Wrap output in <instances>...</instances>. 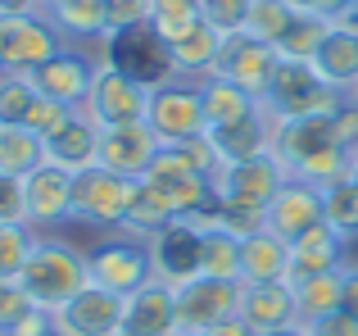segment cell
<instances>
[{"mask_svg":"<svg viewBox=\"0 0 358 336\" xmlns=\"http://www.w3.org/2000/svg\"><path fill=\"white\" fill-rule=\"evenodd\" d=\"M18 286L27 291V300L36 309H59L69 304L78 291L91 286V264H87V250H78L73 241L50 237V232H36V246L27 255L23 273H18Z\"/></svg>","mask_w":358,"mask_h":336,"instance_id":"cell-1","label":"cell"},{"mask_svg":"<svg viewBox=\"0 0 358 336\" xmlns=\"http://www.w3.org/2000/svg\"><path fill=\"white\" fill-rule=\"evenodd\" d=\"M345 100L350 96L336 91L331 82H322V73L308 59H281L268 96H263V109L272 114V123H290V118H327Z\"/></svg>","mask_w":358,"mask_h":336,"instance_id":"cell-2","label":"cell"},{"mask_svg":"<svg viewBox=\"0 0 358 336\" xmlns=\"http://www.w3.org/2000/svg\"><path fill=\"white\" fill-rule=\"evenodd\" d=\"M87 118H96L100 127H122V123H145L150 114V87L136 82L131 73H122L118 64H109L105 55H96V78L87 91Z\"/></svg>","mask_w":358,"mask_h":336,"instance_id":"cell-3","label":"cell"},{"mask_svg":"<svg viewBox=\"0 0 358 336\" xmlns=\"http://www.w3.org/2000/svg\"><path fill=\"white\" fill-rule=\"evenodd\" d=\"M145 250H150V273H155V282L173 286V291H182L186 282L204 277V232L195 227V223L173 218L164 232H155V237L145 241Z\"/></svg>","mask_w":358,"mask_h":336,"instance_id":"cell-4","label":"cell"},{"mask_svg":"<svg viewBox=\"0 0 358 336\" xmlns=\"http://www.w3.org/2000/svg\"><path fill=\"white\" fill-rule=\"evenodd\" d=\"M145 123L155 127V136L164 146L209 132L204 100H200V82H191V78H168V82H159V87L150 91V114H145Z\"/></svg>","mask_w":358,"mask_h":336,"instance_id":"cell-5","label":"cell"},{"mask_svg":"<svg viewBox=\"0 0 358 336\" xmlns=\"http://www.w3.org/2000/svg\"><path fill=\"white\" fill-rule=\"evenodd\" d=\"M131 191H136V177L109 173L105 164L87 168V173H78V186H73V223L118 232L122 214L131 204Z\"/></svg>","mask_w":358,"mask_h":336,"instance_id":"cell-6","label":"cell"},{"mask_svg":"<svg viewBox=\"0 0 358 336\" xmlns=\"http://www.w3.org/2000/svg\"><path fill=\"white\" fill-rule=\"evenodd\" d=\"M87 264H91V286H105L114 295H131L150 282V250L145 241L127 237V232H109L100 246L87 250Z\"/></svg>","mask_w":358,"mask_h":336,"instance_id":"cell-7","label":"cell"},{"mask_svg":"<svg viewBox=\"0 0 358 336\" xmlns=\"http://www.w3.org/2000/svg\"><path fill=\"white\" fill-rule=\"evenodd\" d=\"M227 318H241V282L195 277L177 291V332L182 336H200Z\"/></svg>","mask_w":358,"mask_h":336,"instance_id":"cell-8","label":"cell"},{"mask_svg":"<svg viewBox=\"0 0 358 336\" xmlns=\"http://www.w3.org/2000/svg\"><path fill=\"white\" fill-rule=\"evenodd\" d=\"M0 46H5V69L9 73H32L45 59L64 50V32L41 14H18V18H0Z\"/></svg>","mask_w":358,"mask_h":336,"instance_id":"cell-9","label":"cell"},{"mask_svg":"<svg viewBox=\"0 0 358 336\" xmlns=\"http://www.w3.org/2000/svg\"><path fill=\"white\" fill-rule=\"evenodd\" d=\"M96 55H105V59L118 64L122 73H131L136 82H145L150 91H155L159 82L177 78V73H173V59H168V46L159 41L150 27H131V32L105 36V41L96 46Z\"/></svg>","mask_w":358,"mask_h":336,"instance_id":"cell-10","label":"cell"},{"mask_svg":"<svg viewBox=\"0 0 358 336\" xmlns=\"http://www.w3.org/2000/svg\"><path fill=\"white\" fill-rule=\"evenodd\" d=\"M36 87V96L45 100H59L69 109H82L87 105V91H91V78H96V50L87 46H64L55 59H45L41 69L27 73Z\"/></svg>","mask_w":358,"mask_h":336,"instance_id":"cell-11","label":"cell"},{"mask_svg":"<svg viewBox=\"0 0 358 336\" xmlns=\"http://www.w3.org/2000/svg\"><path fill=\"white\" fill-rule=\"evenodd\" d=\"M145 182L164 195L168 209H173L177 218H195V214H204V209L218 204V186H213V177H200L195 168H186L182 160H173L168 150H159V160L150 164Z\"/></svg>","mask_w":358,"mask_h":336,"instance_id":"cell-12","label":"cell"},{"mask_svg":"<svg viewBox=\"0 0 358 336\" xmlns=\"http://www.w3.org/2000/svg\"><path fill=\"white\" fill-rule=\"evenodd\" d=\"M277 64H281L277 46L259 41V36H250V32H236V36L222 41V55H218V69H213V73L231 78L236 87H245L250 96L263 100L268 87H272V78H277Z\"/></svg>","mask_w":358,"mask_h":336,"instance_id":"cell-13","label":"cell"},{"mask_svg":"<svg viewBox=\"0 0 358 336\" xmlns=\"http://www.w3.org/2000/svg\"><path fill=\"white\" fill-rule=\"evenodd\" d=\"M127 295H114L105 286H87L69 304L55 309V336H118Z\"/></svg>","mask_w":358,"mask_h":336,"instance_id":"cell-14","label":"cell"},{"mask_svg":"<svg viewBox=\"0 0 358 336\" xmlns=\"http://www.w3.org/2000/svg\"><path fill=\"white\" fill-rule=\"evenodd\" d=\"M286 168L268 155H259V160H241V164H222L218 177H213V186H218V200H231V204H254V209H268L272 195L286 186Z\"/></svg>","mask_w":358,"mask_h":336,"instance_id":"cell-15","label":"cell"},{"mask_svg":"<svg viewBox=\"0 0 358 336\" xmlns=\"http://www.w3.org/2000/svg\"><path fill=\"white\" fill-rule=\"evenodd\" d=\"M73 186L78 177L64 173L55 164H41L36 173L23 177V200H27V227L45 232V227H64L73 223Z\"/></svg>","mask_w":358,"mask_h":336,"instance_id":"cell-16","label":"cell"},{"mask_svg":"<svg viewBox=\"0 0 358 336\" xmlns=\"http://www.w3.org/2000/svg\"><path fill=\"white\" fill-rule=\"evenodd\" d=\"M164 141L155 136L150 123H122V127H100V164L109 173H122V177H145L150 164L159 160Z\"/></svg>","mask_w":358,"mask_h":336,"instance_id":"cell-17","label":"cell"},{"mask_svg":"<svg viewBox=\"0 0 358 336\" xmlns=\"http://www.w3.org/2000/svg\"><path fill=\"white\" fill-rule=\"evenodd\" d=\"M263 218H268V232H277L281 241L304 237L308 227L327 223V209H322V186L299 182V177H286V186H281V191L272 195V204L263 209Z\"/></svg>","mask_w":358,"mask_h":336,"instance_id":"cell-18","label":"cell"},{"mask_svg":"<svg viewBox=\"0 0 358 336\" xmlns=\"http://www.w3.org/2000/svg\"><path fill=\"white\" fill-rule=\"evenodd\" d=\"M122 336H182L177 332V291L150 277L122 304Z\"/></svg>","mask_w":358,"mask_h":336,"instance_id":"cell-19","label":"cell"},{"mask_svg":"<svg viewBox=\"0 0 358 336\" xmlns=\"http://www.w3.org/2000/svg\"><path fill=\"white\" fill-rule=\"evenodd\" d=\"M45 164L64 168V173H87L100 164V123L87 118V109H73L69 123L55 136H45Z\"/></svg>","mask_w":358,"mask_h":336,"instance_id":"cell-20","label":"cell"},{"mask_svg":"<svg viewBox=\"0 0 358 336\" xmlns=\"http://www.w3.org/2000/svg\"><path fill=\"white\" fill-rule=\"evenodd\" d=\"M327 146H341L331 114L327 118H290V123H272V160L286 173H295L304 160H313Z\"/></svg>","mask_w":358,"mask_h":336,"instance_id":"cell-21","label":"cell"},{"mask_svg":"<svg viewBox=\"0 0 358 336\" xmlns=\"http://www.w3.org/2000/svg\"><path fill=\"white\" fill-rule=\"evenodd\" d=\"M241 323L250 332H277L299 323L290 282H241Z\"/></svg>","mask_w":358,"mask_h":336,"instance_id":"cell-22","label":"cell"},{"mask_svg":"<svg viewBox=\"0 0 358 336\" xmlns=\"http://www.w3.org/2000/svg\"><path fill=\"white\" fill-rule=\"evenodd\" d=\"M345 250H350V241H345L336 227H327V223L308 227L304 237L290 241V277H286V282H299V277L345 268V264H350V255H345Z\"/></svg>","mask_w":358,"mask_h":336,"instance_id":"cell-23","label":"cell"},{"mask_svg":"<svg viewBox=\"0 0 358 336\" xmlns=\"http://www.w3.org/2000/svg\"><path fill=\"white\" fill-rule=\"evenodd\" d=\"M209 141L218 146L222 164H241V160H259V155L272 150V114L268 109H254L245 114L241 123H227V127H209Z\"/></svg>","mask_w":358,"mask_h":336,"instance_id":"cell-24","label":"cell"},{"mask_svg":"<svg viewBox=\"0 0 358 336\" xmlns=\"http://www.w3.org/2000/svg\"><path fill=\"white\" fill-rule=\"evenodd\" d=\"M222 41H227V36H222L218 27H209V23L200 18V23H195L191 32H182L173 46H168V59H173V73H177V78H191V82L209 78V73L218 69Z\"/></svg>","mask_w":358,"mask_h":336,"instance_id":"cell-25","label":"cell"},{"mask_svg":"<svg viewBox=\"0 0 358 336\" xmlns=\"http://www.w3.org/2000/svg\"><path fill=\"white\" fill-rule=\"evenodd\" d=\"M308 64L322 73V82H331L336 91L350 96V91L358 87V32L331 23V32L322 36V46H317V55Z\"/></svg>","mask_w":358,"mask_h":336,"instance_id":"cell-26","label":"cell"},{"mask_svg":"<svg viewBox=\"0 0 358 336\" xmlns=\"http://www.w3.org/2000/svg\"><path fill=\"white\" fill-rule=\"evenodd\" d=\"M290 277V241L277 232H254L241 241V282H286Z\"/></svg>","mask_w":358,"mask_h":336,"instance_id":"cell-27","label":"cell"},{"mask_svg":"<svg viewBox=\"0 0 358 336\" xmlns=\"http://www.w3.org/2000/svg\"><path fill=\"white\" fill-rule=\"evenodd\" d=\"M45 18L64 32L69 46H100L105 41V0H45Z\"/></svg>","mask_w":358,"mask_h":336,"instance_id":"cell-28","label":"cell"},{"mask_svg":"<svg viewBox=\"0 0 358 336\" xmlns=\"http://www.w3.org/2000/svg\"><path fill=\"white\" fill-rule=\"evenodd\" d=\"M200 100H204V118H209V127L241 123L245 114H254V109L263 105L259 96H250L245 87H236V82L222 78V73H209V78H200Z\"/></svg>","mask_w":358,"mask_h":336,"instance_id":"cell-29","label":"cell"},{"mask_svg":"<svg viewBox=\"0 0 358 336\" xmlns=\"http://www.w3.org/2000/svg\"><path fill=\"white\" fill-rule=\"evenodd\" d=\"M290 291H295L299 323H317V318H327V314H336L345 304V268L299 277V282H290Z\"/></svg>","mask_w":358,"mask_h":336,"instance_id":"cell-30","label":"cell"},{"mask_svg":"<svg viewBox=\"0 0 358 336\" xmlns=\"http://www.w3.org/2000/svg\"><path fill=\"white\" fill-rule=\"evenodd\" d=\"M173 218H177V214L168 209V200L145 182V177H141L136 191H131V204H127V214H122V227L118 232H127V237H136V241H150L155 232H164Z\"/></svg>","mask_w":358,"mask_h":336,"instance_id":"cell-31","label":"cell"},{"mask_svg":"<svg viewBox=\"0 0 358 336\" xmlns=\"http://www.w3.org/2000/svg\"><path fill=\"white\" fill-rule=\"evenodd\" d=\"M45 164V141L23 123H0V173L5 177H27Z\"/></svg>","mask_w":358,"mask_h":336,"instance_id":"cell-32","label":"cell"},{"mask_svg":"<svg viewBox=\"0 0 358 336\" xmlns=\"http://www.w3.org/2000/svg\"><path fill=\"white\" fill-rule=\"evenodd\" d=\"M327 32H331V18H317V14H295V23H290V27H286V36L277 41L281 59H313Z\"/></svg>","mask_w":358,"mask_h":336,"instance_id":"cell-33","label":"cell"},{"mask_svg":"<svg viewBox=\"0 0 358 336\" xmlns=\"http://www.w3.org/2000/svg\"><path fill=\"white\" fill-rule=\"evenodd\" d=\"M299 9L290 5V0H250V23H245V32L259 36V41L277 46L281 36H286V27L295 23Z\"/></svg>","mask_w":358,"mask_h":336,"instance_id":"cell-34","label":"cell"},{"mask_svg":"<svg viewBox=\"0 0 358 336\" xmlns=\"http://www.w3.org/2000/svg\"><path fill=\"white\" fill-rule=\"evenodd\" d=\"M200 23V0H155V14H150V32L164 46H173L182 32Z\"/></svg>","mask_w":358,"mask_h":336,"instance_id":"cell-35","label":"cell"},{"mask_svg":"<svg viewBox=\"0 0 358 336\" xmlns=\"http://www.w3.org/2000/svg\"><path fill=\"white\" fill-rule=\"evenodd\" d=\"M322 209H327V227H336L345 241L358 237V186L345 177V182H331L322 191Z\"/></svg>","mask_w":358,"mask_h":336,"instance_id":"cell-36","label":"cell"},{"mask_svg":"<svg viewBox=\"0 0 358 336\" xmlns=\"http://www.w3.org/2000/svg\"><path fill=\"white\" fill-rule=\"evenodd\" d=\"M32 246H36V227H27V223H0V282H18Z\"/></svg>","mask_w":358,"mask_h":336,"instance_id":"cell-37","label":"cell"},{"mask_svg":"<svg viewBox=\"0 0 358 336\" xmlns=\"http://www.w3.org/2000/svg\"><path fill=\"white\" fill-rule=\"evenodd\" d=\"M204 277L241 282V237H231V232H204Z\"/></svg>","mask_w":358,"mask_h":336,"instance_id":"cell-38","label":"cell"},{"mask_svg":"<svg viewBox=\"0 0 358 336\" xmlns=\"http://www.w3.org/2000/svg\"><path fill=\"white\" fill-rule=\"evenodd\" d=\"M36 105V87H32V78L27 73H0V123H23L27 118V109Z\"/></svg>","mask_w":358,"mask_h":336,"instance_id":"cell-39","label":"cell"},{"mask_svg":"<svg viewBox=\"0 0 358 336\" xmlns=\"http://www.w3.org/2000/svg\"><path fill=\"white\" fill-rule=\"evenodd\" d=\"M173 160H182L186 168H195L200 177H218V168H222V155H218V146L209 141V132H200V136H186V141H173V146H164Z\"/></svg>","mask_w":358,"mask_h":336,"instance_id":"cell-40","label":"cell"},{"mask_svg":"<svg viewBox=\"0 0 358 336\" xmlns=\"http://www.w3.org/2000/svg\"><path fill=\"white\" fill-rule=\"evenodd\" d=\"M200 18L222 36H236L250 23V0H200Z\"/></svg>","mask_w":358,"mask_h":336,"instance_id":"cell-41","label":"cell"},{"mask_svg":"<svg viewBox=\"0 0 358 336\" xmlns=\"http://www.w3.org/2000/svg\"><path fill=\"white\" fill-rule=\"evenodd\" d=\"M150 14H155V0H105V36L131 32V27H150Z\"/></svg>","mask_w":358,"mask_h":336,"instance_id":"cell-42","label":"cell"},{"mask_svg":"<svg viewBox=\"0 0 358 336\" xmlns=\"http://www.w3.org/2000/svg\"><path fill=\"white\" fill-rule=\"evenodd\" d=\"M268 227V218H263V209H254V204H231V200H218V232H231V237H254V232Z\"/></svg>","mask_w":358,"mask_h":336,"instance_id":"cell-43","label":"cell"},{"mask_svg":"<svg viewBox=\"0 0 358 336\" xmlns=\"http://www.w3.org/2000/svg\"><path fill=\"white\" fill-rule=\"evenodd\" d=\"M69 114H73L69 105H59V100H45V96H36V105L27 109L23 127H32V132H36V136L45 141V136H55V132H59L64 123H69Z\"/></svg>","mask_w":358,"mask_h":336,"instance_id":"cell-44","label":"cell"},{"mask_svg":"<svg viewBox=\"0 0 358 336\" xmlns=\"http://www.w3.org/2000/svg\"><path fill=\"white\" fill-rule=\"evenodd\" d=\"M0 223H27L23 177H5L0 173Z\"/></svg>","mask_w":358,"mask_h":336,"instance_id":"cell-45","label":"cell"},{"mask_svg":"<svg viewBox=\"0 0 358 336\" xmlns=\"http://www.w3.org/2000/svg\"><path fill=\"white\" fill-rule=\"evenodd\" d=\"M27 309H32V300H27L23 286H18V282H0V332L14 328Z\"/></svg>","mask_w":358,"mask_h":336,"instance_id":"cell-46","label":"cell"},{"mask_svg":"<svg viewBox=\"0 0 358 336\" xmlns=\"http://www.w3.org/2000/svg\"><path fill=\"white\" fill-rule=\"evenodd\" d=\"M0 336H55V314H50V309H36V304H32V309H27L23 318L14 323V328H5Z\"/></svg>","mask_w":358,"mask_h":336,"instance_id":"cell-47","label":"cell"},{"mask_svg":"<svg viewBox=\"0 0 358 336\" xmlns=\"http://www.w3.org/2000/svg\"><path fill=\"white\" fill-rule=\"evenodd\" d=\"M304 328H308V336H358V318L345 314V309H336L317 323H304Z\"/></svg>","mask_w":358,"mask_h":336,"instance_id":"cell-48","label":"cell"},{"mask_svg":"<svg viewBox=\"0 0 358 336\" xmlns=\"http://www.w3.org/2000/svg\"><path fill=\"white\" fill-rule=\"evenodd\" d=\"M331 123H336V136H341V146L358 150V105H354V100H345V105L336 109Z\"/></svg>","mask_w":358,"mask_h":336,"instance_id":"cell-49","label":"cell"},{"mask_svg":"<svg viewBox=\"0 0 358 336\" xmlns=\"http://www.w3.org/2000/svg\"><path fill=\"white\" fill-rule=\"evenodd\" d=\"M290 5H295L299 14H317V18H331V23H336L350 0H290Z\"/></svg>","mask_w":358,"mask_h":336,"instance_id":"cell-50","label":"cell"},{"mask_svg":"<svg viewBox=\"0 0 358 336\" xmlns=\"http://www.w3.org/2000/svg\"><path fill=\"white\" fill-rule=\"evenodd\" d=\"M341 309L358 318V264H345V304Z\"/></svg>","mask_w":358,"mask_h":336,"instance_id":"cell-51","label":"cell"},{"mask_svg":"<svg viewBox=\"0 0 358 336\" xmlns=\"http://www.w3.org/2000/svg\"><path fill=\"white\" fill-rule=\"evenodd\" d=\"M45 0H0V18H18V14H41Z\"/></svg>","mask_w":358,"mask_h":336,"instance_id":"cell-52","label":"cell"},{"mask_svg":"<svg viewBox=\"0 0 358 336\" xmlns=\"http://www.w3.org/2000/svg\"><path fill=\"white\" fill-rule=\"evenodd\" d=\"M200 336H254V332L245 328L241 318H227V323H218V328H209V332H200Z\"/></svg>","mask_w":358,"mask_h":336,"instance_id":"cell-53","label":"cell"},{"mask_svg":"<svg viewBox=\"0 0 358 336\" xmlns=\"http://www.w3.org/2000/svg\"><path fill=\"white\" fill-rule=\"evenodd\" d=\"M336 23H341V27H350V32H358V0H350V5H345V14L336 18Z\"/></svg>","mask_w":358,"mask_h":336,"instance_id":"cell-54","label":"cell"},{"mask_svg":"<svg viewBox=\"0 0 358 336\" xmlns=\"http://www.w3.org/2000/svg\"><path fill=\"white\" fill-rule=\"evenodd\" d=\"M254 336H308L304 323H290V328H277V332H254Z\"/></svg>","mask_w":358,"mask_h":336,"instance_id":"cell-55","label":"cell"},{"mask_svg":"<svg viewBox=\"0 0 358 336\" xmlns=\"http://www.w3.org/2000/svg\"><path fill=\"white\" fill-rule=\"evenodd\" d=\"M345 177H350V182L358 186V150H354V160H350V173H345Z\"/></svg>","mask_w":358,"mask_h":336,"instance_id":"cell-56","label":"cell"},{"mask_svg":"<svg viewBox=\"0 0 358 336\" xmlns=\"http://www.w3.org/2000/svg\"><path fill=\"white\" fill-rule=\"evenodd\" d=\"M0 73H5V46H0Z\"/></svg>","mask_w":358,"mask_h":336,"instance_id":"cell-57","label":"cell"},{"mask_svg":"<svg viewBox=\"0 0 358 336\" xmlns=\"http://www.w3.org/2000/svg\"><path fill=\"white\" fill-rule=\"evenodd\" d=\"M350 100H354V105H358V87H354V91H350Z\"/></svg>","mask_w":358,"mask_h":336,"instance_id":"cell-58","label":"cell"},{"mask_svg":"<svg viewBox=\"0 0 358 336\" xmlns=\"http://www.w3.org/2000/svg\"><path fill=\"white\" fill-rule=\"evenodd\" d=\"M118 336H122V332H118Z\"/></svg>","mask_w":358,"mask_h":336,"instance_id":"cell-59","label":"cell"}]
</instances>
